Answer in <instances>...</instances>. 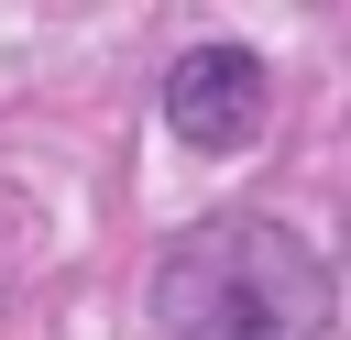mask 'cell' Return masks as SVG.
Segmentation results:
<instances>
[{"mask_svg":"<svg viewBox=\"0 0 351 340\" xmlns=\"http://www.w3.org/2000/svg\"><path fill=\"white\" fill-rule=\"evenodd\" d=\"M165 121L197 154H241L263 132V55L252 44H186L176 77H165Z\"/></svg>","mask_w":351,"mask_h":340,"instance_id":"7a4b0ae2","label":"cell"},{"mask_svg":"<svg viewBox=\"0 0 351 340\" xmlns=\"http://www.w3.org/2000/svg\"><path fill=\"white\" fill-rule=\"evenodd\" d=\"M165 340H329V263L285 219H197L154 274Z\"/></svg>","mask_w":351,"mask_h":340,"instance_id":"6da1fadb","label":"cell"}]
</instances>
